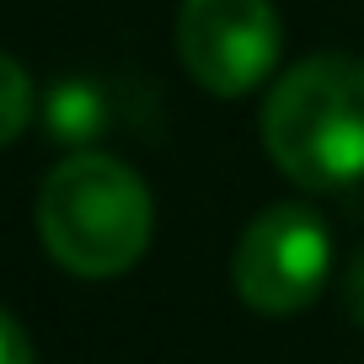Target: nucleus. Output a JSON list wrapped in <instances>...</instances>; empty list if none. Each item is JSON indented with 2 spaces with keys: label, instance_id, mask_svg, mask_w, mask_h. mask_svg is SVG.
<instances>
[{
  "label": "nucleus",
  "instance_id": "obj_2",
  "mask_svg": "<svg viewBox=\"0 0 364 364\" xmlns=\"http://www.w3.org/2000/svg\"><path fill=\"white\" fill-rule=\"evenodd\" d=\"M38 236L75 279H113L150 247V193L113 156H70L38 188Z\"/></svg>",
  "mask_w": 364,
  "mask_h": 364
},
{
  "label": "nucleus",
  "instance_id": "obj_7",
  "mask_svg": "<svg viewBox=\"0 0 364 364\" xmlns=\"http://www.w3.org/2000/svg\"><path fill=\"white\" fill-rule=\"evenodd\" d=\"M343 306H348V316L364 327V257H353L348 279H343Z\"/></svg>",
  "mask_w": 364,
  "mask_h": 364
},
{
  "label": "nucleus",
  "instance_id": "obj_1",
  "mask_svg": "<svg viewBox=\"0 0 364 364\" xmlns=\"http://www.w3.org/2000/svg\"><path fill=\"white\" fill-rule=\"evenodd\" d=\"M262 145L300 188H348L364 177V65L316 54L273 86Z\"/></svg>",
  "mask_w": 364,
  "mask_h": 364
},
{
  "label": "nucleus",
  "instance_id": "obj_4",
  "mask_svg": "<svg viewBox=\"0 0 364 364\" xmlns=\"http://www.w3.org/2000/svg\"><path fill=\"white\" fill-rule=\"evenodd\" d=\"M279 43L284 27L273 0H182L177 11V54L215 97L252 91L279 65Z\"/></svg>",
  "mask_w": 364,
  "mask_h": 364
},
{
  "label": "nucleus",
  "instance_id": "obj_6",
  "mask_svg": "<svg viewBox=\"0 0 364 364\" xmlns=\"http://www.w3.org/2000/svg\"><path fill=\"white\" fill-rule=\"evenodd\" d=\"M0 364H38L33 359V343H27L22 327H16L11 311H0Z\"/></svg>",
  "mask_w": 364,
  "mask_h": 364
},
{
  "label": "nucleus",
  "instance_id": "obj_5",
  "mask_svg": "<svg viewBox=\"0 0 364 364\" xmlns=\"http://www.w3.org/2000/svg\"><path fill=\"white\" fill-rule=\"evenodd\" d=\"M33 124V80L11 54H0V145H11Z\"/></svg>",
  "mask_w": 364,
  "mask_h": 364
},
{
  "label": "nucleus",
  "instance_id": "obj_3",
  "mask_svg": "<svg viewBox=\"0 0 364 364\" xmlns=\"http://www.w3.org/2000/svg\"><path fill=\"white\" fill-rule=\"evenodd\" d=\"M236 295L262 316H295L321 295L332 273V241L316 209L273 204L236 241Z\"/></svg>",
  "mask_w": 364,
  "mask_h": 364
}]
</instances>
